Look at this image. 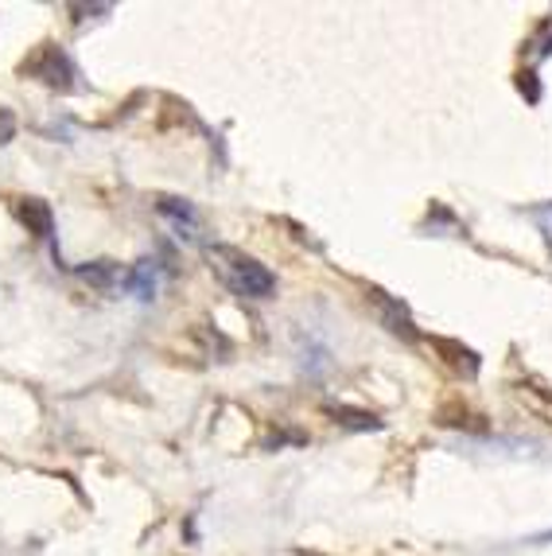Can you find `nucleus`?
I'll return each instance as SVG.
<instances>
[{
    "label": "nucleus",
    "instance_id": "f257e3e1",
    "mask_svg": "<svg viewBox=\"0 0 552 556\" xmlns=\"http://www.w3.org/2000/svg\"><path fill=\"white\" fill-rule=\"evenodd\" d=\"M211 261H214V269H218V277L226 280V288L238 292V296L268 300L276 292V277L261 265L258 257H246V253L230 250V245H214Z\"/></svg>",
    "mask_w": 552,
    "mask_h": 556
},
{
    "label": "nucleus",
    "instance_id": "f03ea898",
    "mask_svg": "<svg viewBox=\"0 0 552 556\" xmlns=\"http://www.w3.org/2000/svg\"><path fill=\"white\" fill-rule=\"evenodd\" d=\"M28 75L43 78L47 86H59V90H66V86H71V78H74V66H71V59L59 51V47L47 43L43 51H39V55L28 63Z\"/></svg>",
    "mask_w": 552,
    "mask_h": 556
},
{
    "label": "nucleus",
    "instance_id": "7ed1b4c3",
    "mask_svg": "<svg viewBox=\"0 0 552 556\" xmlns=\"http://www.w3.org/2000/svg\"><path fill=\"white\" fill-rule=\"evenodd\" d=\"M156 211L164 214L167 223H175V230H179V238H195V226H199V214H195V206L187 203V199H167V195H160V199H156Z\"/></svg>",
    "mask_w": 552,
    "mask_h": 556
},
{
    "label": "nucleus",
    "instance_id": "20e7f679",
    "mask_svg": "<svg viewBox=\"0 0 552 556\" xmlns=\"http://www.w3.org/2000/svg\"><path fill=\"white\" fill-rule=\"evenodd\" d=\"M517 401H522L537 420L552 425V386H544V381H522V386H517Z\"/></svg>",
    "mask_w": 552,
    "mask_h": 556
},
{
    "label": "nucleus",
    "instance_id": "39448f33",
    "mask_svg": "<svg viewBox=\"0 0 552 556\" xmlns=\"http://www.w3.org/2000/svg\"><path fill=\"white\" fill-rule=\"evenodd\" d=\"M121 285L129 288L137 300H152V296H156V261H148V257L137 261V265L121 277Z\"/></svg>",
    "mask_w": 552,
    "mask_h": 556
},
{
    "label": "nucleus",
    "instance_id": "423d86ee",
    "mask_svg": "<svg viewBox=\"0 0 552 556\" xmlns=\"http://www.w3.org/2000/svg\"><path fill=\"white\" fill-rule=\"evenodd\" d=\"M20 218H24V226H28L36 238H51V230H55L51 206H47L43 199H24V203H20Z\"/></svg>",
    "mask_w": 552,
    "mask_h": 556
},
{
    "label": "nucleus",
    "instance_id": "0eeeda50",
    "mask_svg": "<svg viewBox=\"0 0 552 556\" xmlns=\"http://www.w3.org/2000/svg\"><path fill=\"white\" fill-rule=\"evenodd\" d=\"M369 296L378 300L381 304V316H386V324H389V331H397V334H409V339H416V327H413V319H409V312L397 300H386V292H369Z\"/></svg>",
    "mask_w": 552,
    "mask_h": 556
},
{
    "label": "nucleus",
    "instance_id": "6e6552de",
    "mask_svg": "<svg viewBox=\"0 0 552 556\" xmlns=\"http://www.w3.org/2000/svg\"><path fill=\"white\" fill-rule=\"evenodd\" d=\"M432 346H436V351H443V354H451L448 366L463 370L467 378H471V374H479V354H475V351H467V346H460V343H451V339H432Z\"/></svg>",
    "mask_w": 552,
    "mask_h": 556
},
{
    "label": "nucleus",
    "instance_id": "1a4fd4ad",
    "mask_svg": "<svg viewBox=\"0 0 552 556\" xmlns=\"http://www.w3.org/2000/svg\"><path fill=\"white\" fill-rule=\"evenodd\" d=\"M327 413H331V417L339 420V425H347V428H362V432H366V428H381V420L374 417V413H359V408L331 405V408H327Z\"/></svg>",
    "mask_w": 552,
    "mask_h": 556
},
{
    "label": "nucleus",
    "instance_id": "9d476101",
    "mask_svg": "<svg viewBox=\"0 0 552 556\" xmlns=\"http://www.w3.org/2000/svg\"><path fill=\"white\" fill-rule=\"evenodd\" d=\"M83 277L90 280V285H98V288H110L113 280L121 277V269L113 265V261H93L90 269H83Z\"/></svg>",
    "mask_w": 552,
    "mask_h": 556
},
{
    "label": "nucleus",
    "instance_id": "9b49d317",
    "mask_svg": "<svg viewBox=\"0 0 552 556\" xmlns=\"http://www.w3.org/2000/svg\"><path fill=\"white\" fill-rule=\"evenodd\" d=\"M12 132H16V121H12L9 110H0V144H9Z\"/></svg>",
    "mask_w": 552,
    "mask_h": 556
},
{
    "label": "nucleus",
    "instance_id": "f8f14e48",
    "mask_svg": "<svg viewBox=\"0 0 552 556\" xmlns=\"http://www.w3.org/2000/svg\"><path fill=\"white\" fill-rule=\"evenodd\" d=\"M534 78H537V75H522V93L529 90V102H537V98H541V90H537Z\"/></svg>",
    "mask_w": 552,
    "mask_h": 556
},
{
    "label": "nucleus",
    "instance_id": "ddd939ff",
    "mask_svg": "<svg viewBox=\"0 0 552 556\" xmlns=\"http://www.w3.org/2000/svg\"><path fill=\"white\" fill-rule=\"evenodd\" d=\"M544 541H552V529H544V533H537V538H529V545H544Z\"/></svg>",
    "mask_w": 552,
    "mask_h": 556
}]
</instances>
